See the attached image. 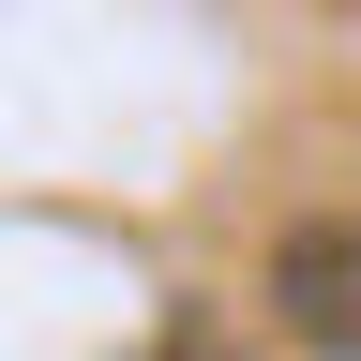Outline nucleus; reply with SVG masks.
<instances>
[{
    "label": "nucleus",
    "mask_w": 361,
    "mask_h": 361,
    "mask_svg": "<svg viewBox=\"0 0 361 361\" xmlns=\"http://www.w3.org/2000/svg\"><path fill=\"white\" fill-rule=\"evenodd\" d=\"M271 301H286L316 346H361V226H286V256H271Z\"/></svg>",
    "instance_id": "nucleus-1"
},
{
    "label": "nucleus",
    "mask_w": 361,
    "mask_h": 361,
    "mask_svg": "<svg viewBox=\"0 0 361 361\" xmlns=\"http://www.w3.org/2000/svg\"><path fill=\"white\" fill-rule=\"evenodd\" d=\"M166 361H196V346H166Z\"/></svg>",
    "instance_id": "nucleus-2"
}]
</instances>
